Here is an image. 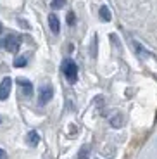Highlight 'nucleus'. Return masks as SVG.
I'll use <instances>...</instances> for the list:
<instances>
[{
	"instance_id": "1",
	"label": "nucleus",
	"mask_w": 157,
	"mask_h": 159,
	"mask_svg": "<svg viewBox=\"0 0 157 159\" xmlns=\"http://www.w3.org/2000/svg\"><path fill=\"white\" fill-rule=\"evenodd\" d=\"M62 71H64V76L67 78L69 83H76V80H78V66H76L74 61L71 59H66L62 62Z\"/></svg>"
},
{
	"instance_id": "12",
	"label": "nucleus",
	"mask_w": 157,
	"mask_h": 159,
	"mask_svg": "<svg viewBox=\"0 0 157 159\" xmlns=\"http://www.w3.org/2000/svg\"><path fill=\"white\" fill-rule=\"evenodd\" d=\"M66 5V0H52V9H62Z\"/></svg>"
},
{
	"instance_id": "3",
	"label": "nucleus",
	"mask_w": 157,
	"mask_h": 159,
	"mask_svg": "<svg viewBox=\"0 0 157 159\" xmlns=\"http://www.w3.org/2000/svg\"><path fill=\"white\" fill-rule=\"evenodd\" d=\"M11 88H12V80L7 76V78H4L2 83H0V100H5L11 95Z\"/></svg>"
},
{
	"instance_id": "10",
	"label": "nucleus",
	"mask_w": 157,
	"mask_h": 159,
	"mask_svg": "<svg viewBox=\"0 0 157 159\" xmlns=\"http://www.w3.org/2000/svg\"><path fill=\"white\" fill-rule=\"evenodd\" d=\"M121 123H123V119H121V116H119V114H116L112 119H110V125H112L114 128H119V126H121Z\"/></svg>"
},
{
	"instance_id": "6",
	"label": "nucleus",
	"mask_w": 157,
	"mask_h": 159,
	"mask_svg": "<svg viewBox=\"0 0 157 159\" xmlns=\"http://www.w3.org/2000/svg\"><path fill=\"white\" fill-rule=\"evenodd\" d=\"M48 26H50V30H52V33H59V30H61V23H59V17L55 16V14H50L48 16Z\"/></svg>"
},
{
	"instance_id": "9",
	"label": "nucleus",
	"mask_w": 157,
	"mask_h": 159,
	"mask_svg": "<svg viewBox=\"0 0 157 159\" xmlns=\"http://www.w3.org/2000/svg\"><path fill=\"white\" fill-rule=\"evenodd\" d=\"M88 156H90V147H88V145H83V147L79 149L78 159H88Z\"/></svg>"
},
{
	"instance_id": "2",
	"label": "nucleus",
	"mask_w": 157,
	"mask_h": 159,
	"mask_svg": "<svg viewBox=\"0 0 157 159\" xmlns=\"http://www.w3.org/2000/svg\"><path fill=\"white\" fill-rule=\"evenodd\" d=\"M52 97H54V90H52L50 85H43V87L40 88V93H38V102L42 106H45L47 102H50Z\"/></svg>"
},
{
	"instance_id": "7",
	"label": "nucleus",
	"mask_w": 157,
	"mask_h": 159,
	"mask_svg": "<svg viewBox=\"0 0 157 159\" xmlns=\"http://www.w3.org/2000/svg\"><path fill=\"white\" fill-rule=\"evenodd\" d=\"M26 140H28V143H29L31 147H36V145H38V142H40V137H38V133H36V131H29V133H28V137H26Z\"/></svg>"
},
{
	"instance_id": "14",
	"label": "nucleus",
	"mask_w": 157,
	"mask_h": 159,
	"mask_svg": "<svg viewBox=\"0 0 157 159\" xmlns=\"http://www.w3.org/2000/svg\"><path fill=\"white\" fill-rule=\"evenodd\" d=\"M0 159H7V152L4 149H0Z\"/></svg>"
},
{
	"instance_id": "5",
	"label": "nucleus",
	"mask_w": 157,
	"mask_h": 159,
	"mask_svg": "<svg viewBox=\"0 0 157 159\" xmlns=\"http://www.w3.org/2000/svg\"><path fill=\"white\" fill-rule=\"evenodd\" d=\"M17 83L21 85V88H23V93L26 97H31V93H33V85H31V81L29 80H24V78H17Z\"/></svg>"
},
{
	"instance_id": "11",
	"label": "nucleus",
	"mask_w": 157,
	"mask_h": 159,
	"mask_svg": "<svg viewBox=\"0 0 157 159\" xmlns=\"http://www.w3.org/2000/svg\"><path fill=\"white\" fill-rule=\"evenodd\" d=\"M26 64H28L26 57H17V59L14 61V66H16V68H23V66H26Z\"/></svg>"
},
{
	"instance_id": "4",
	"label": "nucleus",
	"mask_w": 157,
	"mask_h": 159,
	"mask_svg": "<svg viewBox=\"0 0 157 159\" xmlns=\"http://www.w3.org/2000/svg\"><path fill=\"white\" fill-rule=\"evenodd\" d=\"M5 48H7L9 52H12V54H16L17 50H19V38H17L16 35H9L7 38H5Z\"/></svg>"
},
{
	"instance_id": "8",
	"label": "nucleus",
	"mask_w": 157,
	"mask_h": 159,
	"mask_svg": "<svg viewBox=\"0 0 157 159\" xmlns=\"http://www.w3.org/2000/svg\"><path fill=\"white\" fill-rule=\"evenodd\" d=\"M98 14H100V19L102 21H110V11L105 7V5L100 7V12H98Z\"/></svg>"
},
{
	"instance_id": "13",
	"label": "nucleus",
	"mask_w": 157,
	"mask_h": 159,
	"mask_svg": "<svg viewBox=\"0 0 157 159\" xmlns=\"http://www.w3.org/2000/svg\"><path fill=\"white\" fill-rule=\"evenodd\" d=\"M74 12H69V14H67V24H74Z\"/></svg>"
},
{
	"instance_id": "15",
	"label": "nucleus",
	"mask_w": 157,
	"mask_h": 159,
	"mask_svg": "<svg viewBox=\"0 0 157 159\" xmlns=\"http://www.w3.org/2000/svg\"><path fill=\"white\" fill-rule=\"evenodd\" d=\"M0 123H2V118H0Z\"/></svg>"
}]
</instances>
